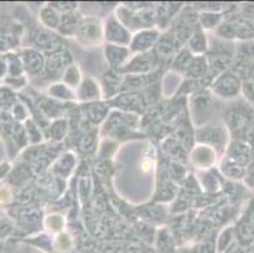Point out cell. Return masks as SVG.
<instances>
[{"instance_id":"cell-1","label":"cell","mask_w":254,"mask_h":253,"mask_svg":"<svg viewBox=\"0 0 254 253\" xmlns=\"http://www.w3.org/2000/svg\"><path fill=\"white\" fill-rule=\"evenodd\" d=\"M108 38H113L119 43H126V42H128V33L124 31L120 24L110 22L109 27H108Z\"/></svg>"},{"instance_id":"cell-2","label":"cell","mask_w":254,"mask_h":253,"mask_svg":"<svg viewBox=\"0 0 254 253\" xmlns=\"http://www.w3.org/2000/svg\"><path fill=\"white\" fill-rule=\"evenodd\" d=\"M156 32H144V33L138 34L137 38L134 39V48L135 50H145L152 45L156 39Z\"/></svg>"},{"instance_id":"cell-3","label":"cell","mask_w":254,"mask_h":253,"mask_svg":"<svg viewBox=\"0 0 254 253\" xmlns=\"http://www.w3.org/2000/svg\"><path fill=\"white\" fill-rule=\"evenodd\" d=\"M106 56H108V59H109L110 64L119 65L120 62L126 59L127 52L124 48L115 47V46H109V47H108V50H106Z\"/></svg>"},{"instance_id":"cell-4","label":"cell","mask_w":254,"mask_h":253,"mask_svg":"<svg viewBox=\"0 0 254 253\" xmlns=\"http://www.w3.org/2000/svg\"><path fill=\"white\" fill-rule=\"evenodd\" d=\"M191 50H193L195 52H201L202 50H205V38L204 34L201 32H196L192 36L190 41Z\"/></svg>"},{"instance_id":"cell-5","label":"cell","mask_w":254,"mask_h":253,"mask_svg":"<svg viewBox=\"0 0 254 253\" xmlns=\"http://www.w3.org/2000/svg\"><path fill=\"white\" fill-rule=\"evenodd\" d=\"M197 253H214V247L212 245H202L201 247L197 248Z\"/></svg>"},{"instance_id":"cell-6","label":"cell","mask_w":254,"mask_h":253,"mask_svg":"<svg viewBox=\"0 0 254 253\" xmlns=\"http://www.w3.org/2000/svg\"><path fill=\"white\" fill-rule=\"evenodd\" d=\"M251 253H254V250H252V252Z\"/></svg>"}]
</instances>
